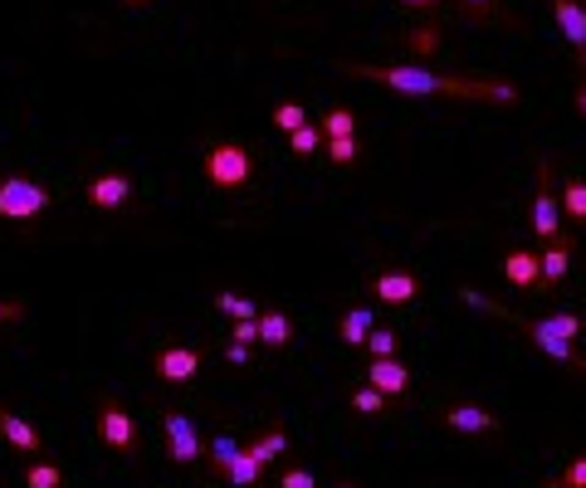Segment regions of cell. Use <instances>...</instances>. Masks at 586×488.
Segmentation results:
<instances>
[{
  "instance_id": "cell-1",
  "label": "cell",
  "mask_w": 586,
  "mask_h": 488,
  "mask_svg": "<svg viewBox=\"0 0 586 488\" xmlns=\"http://www.w3.org/2000/svg\"><path fill=\"white\" fill-rule=\"evenodd\" d=\"M343 74L381 84L401 98H465V104H503V108H513L518 98H523L518 84H509V78L435 74V69H421V64H343Z\"/></svg>"
},
{
  "instance_id": "cell-2",
  "label": "cell",
  "mask_w": 586,
  "mask_h": 488,
  "mask_svg": "<svg viewBox=\"0 0 586 488\" xmlns=\"http://www.w3.org/2000/svg\"><path fill=\"white\" fill-rule=\"evenodd\" d=\"M200 172L216 191H245L254 181V156L245 142H210Z\"/></svg>"
},
{
  "instance_id": "cell-3",
  "label": "cell",
  "mask_w": 586,
  "mask_h": 488,
  "mask_svg": "<svg viewBox=\"0 0 586 488\" xmlns=\"http://www.w3.org/2000/svg\"><path fill=\"white\" fill-rule=\"evenodd\" d=\"M44 210H50V191H44L40 181H30V176L0 181V220L25 225V220H40Z\"/></svg>"
},
{
  "instance_id": "cell-4",
  "label": "cell",
  "mask_w": 586,
  "mask_h": 488,
  "mask_svg": "<svg viewBox=\"0 0 586 488\" xmlns=\"http://www.w3.org/2000/svg\"><path fill=\"white\" fill-rule=\"evenodd\" d=\"M98 440H104L108 449H118L122 459H138L142 454V440H138V420L128 415V405L104 395L98 401Z\"/></svg>"
},
{
  "instance_id": "cell-5",
  "label": "cell",
  "mask_w": 586,
  "mask_h": 488,
  "mask_svg": "<svg viewBox=\"0 0 586 488\" xmlns=\"http://www.w3.org/2000/svg\"><path fill=\"white\" fill-rule=\"evenodd\" d=\"M533 235L543 245L562 240V210H557V191H552V162L538 166V186H533Z\"/></svg>"
},
{
  "instance_id": "cell-6",
  "label": "cell",
  "mask_w": 586,
  "mask_h": 488,
  "mask_svg": "<svg viewBox=\"0 0 586 488\" xmlns=\"http://www.w3.org/2000/svg\"><path fill=\"white\" fill-rule=\"evenodd\" d=\"M509 323H518L523 327V337L533 343L543 357H552V361H562V367H572V371H582L586 377V351H577V343H567V337H552V333H543V327L533 323V317H509Z\"/></svg>"
},
{
  "instance_id": "cell-7",
  "label": "cell",
  "mask_w": 586,
  "mask_h": 488,
  "mask_svg": "<svg viewBox=\"0 0 586 488\" xmlns=\"http://www.w3.org/2000/svg\"><path fill=\"white\" fill-rule=\"evenodd\" d=\"M162 435H166V459L172 464H196L200 454V435H196V425H191V415L182 411H166L162 415Z\"/></svg>"
},
{
  "instance_id": "cell-8",
  "label": "cell",
  "mask_w": 586,
  "mask_h": 488,
  "mask_svg": "<svg viewBox=\"0 0 586 488\" xmlns=\"http://www.w3.org/2000/svg\"><path fill=\"white\" fill-rule=\"evenodd\" d=\"M132 191H138V181H132L128 172H98L94 181L84 186V196H88V206H98V210H122L132 200Z\"/></svg>"
},
{
  "instance_id": "cell-9",
  "label": "cell",
  "mask_w": 586,
  "mask_h": 488,
  "mask_svg": "<svg viewBox=\"0 0 586 488\" xmlns=\"http://www.w3.org/2000/svg\"><path fill=\"white\" fill-rule=\"evenodd\" d=\"M572 249H577V240H572V235H562V240L543 245V254H538V293H552V289H562V283H567Z\"/></svg>"
},
{
  "instance_id": "cell-10",
  "label": "cell",
  "mask_w": 586,
  "mask_h": 488,
  "mask_svg": "<svg viewBox=\"0 0 586 488\" xmlns=\"http://www.w3.org/2000/svg\"><path fill=\"white\" fill-rule=\"evenodd\" d=\"M200 361H206V351H200V347H162V351H156V361H152V371L166 386H186L200 371Z\"/></svg>"
},
{
  "instance_id": "cell-11",
  "label": "cell",
  "mask_w": 586,
  "mask_h": 488,
  "mask_svg": "<svg viewBox=\"0 0 586 488\" xmlns=\"http://www.w3.org/2000/svg\"><path fill=\"white\" fill-rule=\"evenodd\" d=\"M367 386L381 391L387 401H401V395L411 391V367L397 357H367Z\"/></svg>"
},
{
  "instance_id": "cell-12",
  "label": "cell",
  "mask_w": 586,
  "mask_h": 488,
  "mask_svg": "<svg viewBox=\"0 0 586 488\" xmlns=\"http://www.w3.org/2000/svg\"><path fill=\"white\" fill-rule=\"evenodd\" d=\"M552 20H557V30L567 35L572 50H577V64L586 74V6L582 0H552Z\"/></svg>"
},
{
  "instance_id": "cell-13",
  "label": "cell",
  "mask_w": 586,
  "mask_h": 488,
  "mask_svg": "<svg viewBox=\"0 0 586 488\" xmlns=\"http://www.w3.org/2000/svg\"><path fill=\"white\" fill-rule=\"evenodd\" d=\"M371 293H377L387 308H401V303L421 299V279L405 274V269H387V274H371Z\"/></svg>"
},
{
  "instance_id": "cell-14",
  "label": "cell",
  "mask_w": 586,
  "mask_h": 488,
  "mask_svg": "<svg viewBox=\"0 0 586 488\" xmlns=\"http://www.w3.org/2000/svg\"><path fill=\"white\" fill-rule=\"evenodd\" d=\"M440 425L459 430V435H499L503 420L484 405H449V411H440Z\"/></svg>"
},
{
  "instance_id": "cell-15",
  "label": "cell",
  "mask_w": 586,
  "mask_h": 488,
  "mask_svg": "<svg viewBox=\"0 0 586 488\" xmlns=\"http://www.w3.org/2000/svg\"><path fill=\"white\" fill-rule=\"evenodd\" d=\"M0 435H6V445L15 449V454H40L44 449L40 430L30 425V420H20L15 411H6V405H0Z\"/></svg>"
},
{
  "instance_id": "cell-16",
  "label": "cell",
  "mask_w": 586,
  "mask_h": 488,
  "mask_svg": "<svg viewBox=\"0 0 586 488\" xmlns=\"http://www.w3.org/2000/svg\"><path fill=\"white\" fill-rule=\"evenodd\" d=\"M503 279H509L518 293L538 289V249H509V254H503Z\"/></svg>"
},
{
  "instance_id": "cell-17",
  "label": "cell",
  "mask_w": 586,
  "mask_h": 488,
  "mask_svg": "<svg viewBox=\"0 0 586 488\" xmlns=\"http://www.w3.org/2000/svg\"><path fill=\"white\" fill-rule=\"evenodd\" d=\"M557 210L586 230V176H562L557 181Z\"/></svg>"
},
{
  "instance_id": "cell-18",
  "label": "cell",
  "mask_w": 586,
  "mask_h": 488,
  "mask_svg": "<svg viewBox=\"0 0 586 488\" xmlns=\"http://www.w3.org/2000/svg\"><path fill=\"white\" fill-rule=\"evenodd\" d=\"M220 474H225V479H230L235 488H254L259 479H264V464H259V459H254L250 449H240V454H235L230 464H225Z\"/></svg>"
},
{
  "instance_id": "cell-19",
  "label": "cell",
  "mask_w": 586,
  "mask_h": 488,
  "mask_svg": "<svg viewBox=\"0 0 586 488\" xmlns=\"http://www.w3.org/2000/svg\"><path fill=\"white\" fill-rule=\"evenodd\" d=\"M259 343H264V347H289L293 343V323L279 308L259 313Z\"/></svg>"
},
{
  "instance_id": "cell-20",
  "label": "cell",
  "mask_w": 586,
  "mask_h": 488,
  "mask_svg": "<svg viewBox=\"0 0 586 488\" xmlns=\"http://www.w3.org/2000/svg\"><path fill=\"white\" fill-rule=\"evenodd\" d=\"M371 327H377L371 308H347V313H343V323H337V333H343V343H347V347H362Z\"/></svg>"
},
{
  "instance_id": "cell-21",
  "label": "cell",
  "mask_w": 586,
  "mask_h": 488,
  "mask_svg": "<svg viewBox=\"0 0 586 488\" xmlns=\"http://www.w3.org/2000/svg\"><path fill=\"white\" fill-rule=\"evenodd\" d=\"M245 449H250L254 459H259V464H264V469H269V464H274L279 454L289 449V435H284V430L274 425V430H264V435H259V440H250V445H245Z\"/></svg>"
},
{
  "instance_id": "cell-22",
  "label": "cell",
  "mask_w": 586,
  "mask_h": 488,
  "mask_svg": "<svg viewBox=\"0 0 586 488\" xmlns=\"http://www.w3.org/2000/svg\"><path fill=\"white\" fill-rule=\"evenodd\" d=\"M533 323L543 327V333H552V337H567V343H577L582 327H586L577 313H552V317H533Z\"/></svg>"
},
{
  "instance_id": "cell-23",
  "label": "cell",
  "mask_w": 586,
  "mask_h": 488,
  "mask_svg": "<svg viewBox=\"0 0 586 488\" xmlns=\"http://www.w3.org/2000/svg\"><path fill=\"white\" fill-rule=\"evenodd\" d=\"M323 138H357V112L352 108H328V118L318 122Z\"/></svg>"
},
{
  "instance_id": "cell-24",
  "label": "cell",
  "mask_w": 586,
  "mask_h": 488,
  "mask_svg": "<svg viewBox=\"0 0 586 488\" xmlns=\"http://www.w3.org/2000/svg\"><path fill=\"white\" fill-rule=\"evenodd\" d=\"M20 479H25V488H64V469H59V464L35 459L25 474H20Z\"/></svg>"
},
{
  "instance_id": "cell-25",
  "label": "cell",
  "mask_w": 586,
  "mask_h": 488,
  "mask_svg": "<svg viewBox=\"0 0 586 488\" xmlns=\"http://www.w3.org/2000/svg\"><path fill=\"white\" fill-rule=\"evenodd\" d=\"M216 308H220V313H230L235 323H254V317H259L254 299H240V293H216Z\"/></svg>"
},
{
  "instance_id": "cell-26",
  "label": "cell",
  "mask_w": 586,
  "mask_h": 488,
  "mask_svg": "<svg viewBox=\"0 0 586 488\" xmlns=\"http://www.w3.org/2000/svg\"><path fill=\"white\" fill-rule=\"evenodd\" d=\"M543 488H586V454H577V459H572L562 474H552Z\"/></svg>"
},
{
  "instance_id": "cell-27",
  "label": "cell",
  "mask_w": 586,
  "mask_h": 488,
  "mask_svg": "<svg viewBox=\"0 0 586 488\" xmlns=\"http://www.w3.org/2000/svg\"><path fill=\"white\" fill-rule=\"evenodd\" d=\"M289 147H293V156H313L323 147V132L313 128V122H303L299 132H289Z\"/></svg>"
},
{
  "instance_id": "cell-28",
  "label": "cell",
  "mask_w": 586,
  "mask_h": 488,
  "mask_svg": "<svg viewBox=\"0 0 586 488\" xmlns=\"http://www.w3.org/2000/svg\"><path fill=\"white\" fill-rule=\"evenodd\" d=\"M387 395H381V391H371V386H357V391H352V411L357 415H381V411H387Z\"/></svg>"
},
{
  "instance_id": "cell-29",
  "label": "cell",
  "mask_w": 586,
  "mask_h": 488,
  "mask_svg": "<svg viewBox=\"0 0 586 488\" xmlns=\"http://www.w3.org/2000/svg\"><path fill=\"white\" fill-rule=\"evenodd\" d=\"M362 347H367V357H397V333L391 327H371Z\"/></svg>"
},
{
  "instance_id": "cell-30",
  "label": "cell",
  "mask_w": 586,
  "mask_h": 488,
  "mask_svg": "<svg viewBox=\"0 0 586 488\" xmlns=\"http://www.w3.org/2000/svg\"><path fill=\"white\" fill-rule=\"evenodd\" d=\"M303 122H308V112H303V104H279V108H274V128L284 132V138H289V132H299Z\"/></svg>"
},
{
  "instance_id": "cell-31",
  "label": "cell",
  "mask_w": 586,
  "mask_h": 488,
  "mask_svg": "<svg viewBox=\"0 0 586 488\" xmlns=\"http://www.w3.org/2000/svg\"><path fill=\"white\" fill-rule=\"evenodd\" d=\"M323 147H328V156H333V166H352L357 162V138H323Z\"/></svg>"
},
{
  "instance_id": "cell-32",
  "label": "cell",
  "mask_w": 586,
  "mask_h": 488,
  "mask_svg": "<svg viewBox=\"0 0 586 488\" xmlns=\"http://www.w3.org/2000/svg\"><path fill=\"white\" fill-rule=\"evenodd\" d=\"M245 445H240V440H230V435H216V440H210V464H216V469H225V464H230L235 459V454H240Z\"/></svg>"
},
{
  "instance_id": "cell-33",
  "label": "cell",
  "mask_w": 586,
  "mask_h": 488,
  "mask_svg": "<svg viewBox=\"0 0 586 488\" xmlns=\"http://www.w3.org/2000/svg\"><path fill=\"white\" fill-rule=\"evenodd\" d=\"M459 6H465V10H475L479 20L489 15V20H503V25H513V15H503V0H459Z\"/></svg>"
},
{
  "instance_id": "cell-34",
  "label": "cell",
  "mask_w": 586,
  "mask_h": 488,
  "mask_svg": "<svg viewBox=\"0 0 586 488\" xmlns=\"http://www.w3.org/2000/svg\"><path fill=\"white\" fill-rule=\"evenodd\" d=\"M279 488H318V479H313L308 469H299V464H289V469L279 474Z\"/></svg>"
},
{
  "instance_id": "cell-35",
  "label": "cell",
  "mask_w": 586,
  "mask_h": 488,
  "mask_svg": "<svg viewBox=\"0 0 586 488\" xmlns=\"http://www.w3.org/2000/svg\"><path fill=\"white\" fill-rule=\"evenodd\" d=\"M230 343H240V347L259 343V317H254V323H235V327H230Z\"/></svg>"
},
{
  "instance_id": "cell-36",
  "label": "cell",
  "mask_w": 586,
  "mask_h": 488,
  "mask_svg": "<svg viewBox=\"0 0 586 488\" xmlns=\"http://www.w3.org/2000/svg\"><path fill=\"white\" fill-rule=\"evenodd\" d=\"M25 313H30V308H25L20 299H0V327H6V323H20Z\"/></svg>"
},
{
  "instance_id": "cell-37",
  "label": "cell",
  "mask_w": 586,
  "mask_h": 488,
  "mask_svg": "<svg viewBox=\"0 0 586 488\" xmlns=\"http://www.w3.org/2000/svg\"><path fill=\"white\" fill-rule=\"evenodd\" d=\"M225 357H230V367H245V361H250V347L230 343V347H225Z\"/></svg>"
},
{
  "instance_id": "cell-38",
  "label": "cell",
  "mask_w": 586,
  "mask_h": 488,
  "mask_svg": "<svg viewBox=\"0 0 586 488\" xmlns=\"http://www.w3.org/2000/svg\"><path fill=\"white\" fill-rule=\"evenodd\" d=\"M577 112L586 118V74H582V84H577Z\"/></svg>"
},
{
  "instance_id": "cell-39",
  "label": "cell",
  "mask_w": 586,
  "mask_h": 488,
  "mask_svg": "<svg viewBox=\"0 0 586 488\" xmlns=\"http://www.w3.org/2000/svg\"><path fill=\"white\" fill-rule=\"evenodd\" d=\"M405 6H435V0H405Z\"/></svg>"
},
{
  "instance_id": "cell-40",
  "label": "cell",
  "mask_w": 586,
  "mask_h": 488,
  "mask_svg": "<svg viewBox=\"0 0 586 488\" xmlns=\"http://www.w3.org/2000/svg\"><path fill=\"white\" fill-rule=\"evenodd\" d=\"M122 6H132V10H138V6H146V0H122Z\"/></svg>"
},
{
  "instance_id": "cell-41",
  "label": "cell",
  "mask_w": 586,
  "mask_h": 488,
  "mask_svg": "<svg viewBox=\"0 0 586 488\" xmlns=\"http://www.w3.org/2000/svg\"><path fill=\"white\" fill-rule=\"evenodd\" d=\"M337 488H357V484H337Z\"/></svg>"
},
{
  "instance_id": "cell-42",
  "label": "cell",
  "mask_w": 586,
  "mask_h": 488,
  "mask_svg": "<svg viewBox=\"0 0 586 488\" xmlns=\"http://www.w3.org/2000/svg\"><path fill=\"white\" fill-rule=\"evenodd\" d=\"M582 6H586V0H582Z\"/></svg>"
}]
</instances>
